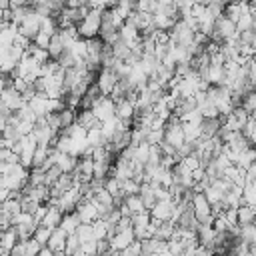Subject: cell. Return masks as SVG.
Masks as SVG:
<instances>
[{
  "label": "cell",
  "instance_id": "obj_1",
  "mask_svg": "<svg viewBox=\"0 0 256 256\" xmlns=\"http://www.w3.org/2000/svg\"><path fill=\"white\" fill-rule=\"evenodd\" d=\"M104 12V10H102ZM102 12L100 10H90L88 14L82 18V22L76 26L78 38L82 40H90V38H98V30H100V20H102Z\"/></svg>",
  "mask_w": 256,
  "mask_h": 256
},
{
  "label": "cell",
  "instance_id": "obj_2",
  "mask_svg": "<svg viewBox=\"0 0 256 256\" xmlns=\"http://www.w3.org/2000/svg\"><path fill=\"white\" fill-rule=\"evenodd\" d=\"M40 20H42V18H40V16L32 10V6H30V12H28V14H26V18L18 24V34L32 42V38L40 32Z\"/></svg>",
  "mask_w": 256,
  "mask_h": 256
},
{
  "label": "cell",
  "instance_id": "obj_3",
  "mask_svg": "<svg viewBox=\"0 0 256 256\" xmlns=\"http://www.w3.org/2000/svg\"><path fill=\"white\" fill-rule=\"evenodd\" d=\"M92 114L96 116V120L102 124V122H106V120H110V118H114V110H116V104L108 98V96H100L94 104H92Z\"/></svg>",
  "mask_w": 256,
  "mask_h": 256
},
{
  "label": "cell",
  "instance_id": "obj_4",
  "mask_svg": "<svg viewBox=\"0 0 256 256\" xmlns=\"http://www.w3.org/2000/svg\"><path fill=\"white\" fill-rule=\"evenodd\" d=\"M116 82H118V76L110 68H100V72L96 74V82L94 84H96L100 96H110V92L116 86Z\"/></svg>",
  "mask_w": 256,
  "mask_h": 256
},
{
  "label": "cell",
  "instance_id": "obj_5",
  "mask_svg": "<svg viewBox=\"0 0 256 256\" xmlns=\"http://www.w3.org/2000/svg\"><path fill=\"white\" fill-rule=\"evenodd\" d=\"M80 200H82L80 188H78V186H72L70 190H66V192L58 198L56 208H58L62 214H68V212H74V208H76V204H78Z\"/></svg>",
  "mask_w": 256,
  "mask_h": 256
},
{
  "label": "cell",
  "instance_id": "obj_6",
  "mask_svg": "<svg viewBox=\"0 0 256 256\" xmlns=\"http://www.w3.org/2000/svg\"><path fill=\"white\" fill-rule=\"evenodd\" d=\"M74 214L78 216L80 224H92L94 220H98V212H96V206L90 202V200H80L74 208Z\"/></svg>",
  "mask_w": 256,
  "mask_h": 256
},
{
  "label": "cell",
  "instance_id": "obj_7",
  "mask_svg": "<svg viewBox=\"0 0 256 256\" xmlns=\"http://www.w3.org/2000/svg\"><path fill=\"white\" fill-rule=\"evenodd\" d=\"M0 102L10 110V112H16L20 110L22 106H26V102L22 100V96L12 88V86H4L2 92H0Z\"/></svg>",
  "mask_w": 256,
  "mask_h": 256
},
{
  "label": "cell",
  "instance_id": "obj_8",
  "mask_svg": "<svg viewBox=\"0 0 256 256\" xmlns=\"http://www.w3.org/2000/svg\"><path fill=\"white\" fill-rule=\"evenodd\" d=\"M214 34L224 42V40H228V38L236 36V26H234V22H230V20L222 14L220 18H216V20H214Z\"/></svg>",
  "mask_w": 256,
  "mask_h": 256
},
{
  "label": "cell",
  "instance_id": "obj_9",
  "mask_svg": "<svg viewBox=\"0 0 256 256\" xmlns=\"http://www.w3.org/2000/svg\"><path fill=\"white\" fill-rule=\"evenodd\" d=\"M106 242H108L110 252H120V250L128 248L130 242H134V232H132V228H130V230H124V232H116V234H114L110 240H106Z\"/></svg>",
  "mask_w": 256,
  "mask_h": 256
},
{
  "label": "cell",
  "instance_id": "obj_10",
  "mask_svg": "<svg viewBox=\"0 0 256 256\" xmlns=\"http://www.w3.org/2000/svg\"><path fill=\"white\" fill-rule=\"evenodd\" d=\"M172 210H174V204H172L170 200L156 202L154 208L150 210V218H152V220H158V222H168L170 216H172Z\"/></svg>",
  "mask_w": 256,
  "mask_h": 256
},
{
  "label": "cell",
  "instance_id": "obj_11",
  "mask_svg": "<svg viewBox=\"0 0 256 256\" xmlns=\"http://www.w3.org/2000/svg\"><path fill=\"white\" fill-rule=\"evenodd\" d=\"M74 124H78L84 130H92V128H100V122L96 120V116L92 114V110H76V118Z\"/></svg>",
  "mask_w": 256,
  "mask_h": 256
},
{
  "label": "cell",
  "instance_id": "obj_12",
  "mask_svg": "<svg viewBox=\"0 0 256 256\" xmlns=\"http://www.w3.org/2000/svg\"><path fill=\"white\" fill-rule=\"evenodd\" d=\"M64 244H66V232L60 228H54L50 232V238L46 242V248L50 252H64Z\"/></svg>",
  "mask_w": 256,
  "mask_h": 256
},
{
  "label": "cell",
  "instance_id": "obj_13",
  "mask_svg": "<svg viewBox=\"0 0 256 256\" xmlns=\"http://www.w3.org/2000/svg\"><path fill=\"white\" fill-rule=\"evenodd\" d=\"M114 104H116L114 116H116L118 120H132V118H134L136 110H134V104H132V102H128L126 98H122V100H118V102H114Z\"/></svg>",
  "mask_w": 256,
  "mask_h": 256
},
{
  "label": "cell",
  "instance_id": "obj_14",
  "mask_svg": "<svg viewBox=\"0 0 256 256\" xmlns=\"http://www.w3.org/2000/svg\"><path fill=\"white\" fill-rule=\"evenodd\" d=\"M218 128H220V118H202V122H200V136L210 140V138L216 136Z\"/></svg>",
  "mask_w": 256,
  "mask_h": 256
},
{
  "label": "cell",
  "instance_id": "obj_15",
  "mask_svg": "<svg viewBox=\"0 0 256 256\" xmlns=\"http://www.w3.org/2000/svg\"><path fill=\"white\" fill-rule=\"evenodd\" d=\"M256 218V210L254 206H238L236 208V224L238 226H246V224H254Z\"/></svg>",
  "mask_w": 256,
  "mask_h": 256
},
{
  "label": "cell",
  "instance_id": "obj_16",
  "mask_svg": "<svg viewBox=\"0 0 256 256\" xmlns=\"http://www.w3.org/2000/svg\"><path fill=\"white\" fill-rule=\"evenodd\" d=\"M60 220H62V212L58 208H54V206H48V212H46V216L42 218V222L38 226H44L48 230H54V228H58Z\"/></svg>",
  "mask_w": 256,
  "mask_h": 256
},
{
  "label": "cell",
  "instance_id": "obj_17",
  "mask_svg": "<svg viewBox=\"0 0 256 256\" xmlns=\"http://www.w3.org/2000/svg\"><path fill=\"white\" fill-rule=\"evenodd\" d=\"M78 226H80V220H78V216H76L74 212L62 214V220H60V224H58V228H60V230H64V232H66V236L74 234Z\"/></svg>",
  "mask_w": 256,
  "mask_h": 256
},
{
  "label": "cell",
  "instance_id": "obj_18",
  "mask_svg": "<svg viewBox=\"0 0 256 256\" xmlns=\"http://www.w3.org/2000/svg\"><path fill=\"white\" fill-rule=\"evenodd\" d=\"M50 152H52L50 146H40V144H38V146L34 148V154H32V168H42L44 162L48 160ZM32 168H30V170H32Z\"/></svg>",
  "mask_w": 256,
  "mask_h": 256
},
{
  "label": "cell",
  "instance_id": "obj_19",
  "mask_svg": "<svg viewBox=\"0 0 256 256\" xmlns=\"http://www.w3.org/2000/svg\"><path fill=\"white\" fill-rule=\"evenodd\" d=\"M16 242H18V238H16L14 228H8L6 232H0V252H8L10 254Z\"/></svg>",
  "mask_w": 256,
  "mask_h": 256
},
{
  "label": "cell",
  "instance_id": "obj_20",
  "mask_svg": "<svg viewBox=\"0 0 256 256\" xmlns=\"http://www.w3.org/2000/svg\"><path fill=\"white\" fill-rule=\"evenodd\" d=\"M254 160H256L254 148H246L244 152H238V154H236V162H234V166H236V168L246 170L248 166H252V164H254Z\"/></svg>",
  "mask_w": 256,
  "mask_h": 256
},
{
  "label": "cell",
  "instance_id": "obj_21",
  "mask_svg": "<svg viewBox=\"0 0 256 256\" xmlns=\"http://www.w3.org/2000/svg\"><path fill=\"white\" fill-rule=\"evenodd\" d=\"M62 50H64V46H62L60 36H58V32H56V34L50 36V42H48V48H46L48 58H50V60H58V56L62 54Z\"/></svg>",
  "mask_w": 256,
  "mask_h": 256
},
{
  "label": "cell",
  "instance_id": "obj_22",
  "mask_svg": "<svg viewBox=\"0 0 256 256\" xmlns=\"http://www.w3.org/2000/svg\"><path fill=\"white\" fill-rule=\"evenodd\" d=\"M238 240L244 244H254L256 240V226L254 224H246V226H238Z\"/></svg>",
  "mask_w": 256,
  "mask_h": 256
},
{
  "label": "cell",
  "instance_id": "obj_23",
  "mask_svg": "<svg viewBox=\"0 0 256 256\" xmlns=\"http://www.w3.org/2000/svg\"><path fill=\"white\" fill-rule=\"evenodd\" d=\"M122 204L128 208L130 216H132V214H138V212H144V204H142V200H140L138 194H134V196H124ZM146 212H148V210H146Z\"/></svg>",
  "mask_w": 256,
  "mask_h": 256
},
{
  "label": "cell",
  "instance_id": "obj_24",
  "mask_svg": "<svg viewBox=\"0 0 256 256\" xmlns=\"http://www.w3.org/2000/svg\"><path fill=\"white\" fill-rule=\"evenodd\" d=\"M40 32L46 34V36H52L58 32V26H56V18L54 16H46L40 20Z\"/></svg>",
  "mask_w": 256,
  "mask_h": 256
},
{
  "label": "cell",
  "instance_id": "obj_25",
  "mask_svg": "<svg viewBox=\"0 0 256 256\" xmlns=\"http://www.w3.org/2000/svg\"><path fill=\"white\" fill-rule=\"evenodd\" d=\"M242 204L244 206H254L256 204V186L254 184H244V188H242Z\"/></svg>",
  "mask_w": 256,
  "mask_h": 256
},
{
  "label": "cell",
  "instance_id": "obj_26",
  "mask_svg": "<svg viewBox=\"0 0 256 256\" xmlns=\"http://www.w3.org/2000/svg\"><path fill=\"white\" fill-rule=\"evenodd\" d=\"M74 236L78 238V242H80V244H84V242H90V240H94V234H92V226H90V224H80V226L76 228Z\"/></svg>",
  "mask_w": 256,
  "mask_h": 256
},
{
  "label": "cell",
  "instance_id": "obj_27",
  "mask_svg": "<svg viewBox=\"0 0 256 256\" xmlns=\"http://www.w3.org/2000/svg\"><path fill=\"white\" fill-rule=\"evenodd\" d=\"M74 118H76V112H74V110H68V108L60 110V112H58L60 130H64V128H68V126H72V124H74Z\"/></svg>",
  "mask_w": 256,
  "mask_h": 256
},
{
  "label": "cell",
  "instance_id": "obj_28",
  "mask_svg": "<svg viewBox=\"0 0 256 256\" xmlns=\"http://www.w3.org/2000/svg\"><path fill=\"white\" fill-rule=\"evenodd\" d=\"M240 108H242L246 114H254V108H256V94H254V92L244 94L242 100H240Z\"/></svg>",
  "mask_w": 256,
  "mask_h": 256
},
{
  "label": "cell",
  "instance_id": "obj_29",
  "mask_svg": "<svg viewBox=\"0 0 256 256\" xmlns=\"http://www.w3.org/2000/svg\"><path fill=\"white\" fill-rule=\"evenodd\" d=\"M138 190H140V184H136L132 178L120 182V194L122 196H134V194H138Z\"/></svg>",
  "mask_w": 256,
  "mask_h": 256
},
{
  "label": "cell",
  "instance_id": "obj_30",
  "mask_svg": "<svg viewBox=\"0 0 256 256\" xmlns=\"http://www.w3.org/2000/svg\"><path fill=\"white\" fill-rule=\"evenodd\" d=\"M130 222H132V228H142V226H148L150 224V212H138V214H132L130 216Z\"/></svg>",
  "mask_w": 256,
  "mask_h": 256
},
{
  "label": "cell",
  "instance_id": "obj_31",
  "mask_svg": "<svg viewBox=\"0 0 256 256\" xmlns=\"http://www.w3.org/2000/svg\"><path fill=\"white\" fill-rule=\"evenodd\" d=\"M80 250V242L74 234L66 236V244H64V256H74L76 252Z\"/></svg>",
  "mask_w": 256,
  "mask_h": 256
},
{
  "label": "cell",
  "instance_id": "obj_32",
  "mask_svg": "<svg viewBox=\"0 0 256 256\" xmlns=\"http://www.w3.org/2000/svg\"><path fill=\"white\" fill-rule=\"evenodd\" d=\"M238 42H240V46H250V48H254V46H256V32H254V30H244V32H240V34H238Z\"/></svg>",
  "mask_w": 256,
  "mask_h": 256
},
{
  "label": "cell",
  "instance_id": "obj_33",
  "mask_svg": "<svg viewBox=\"0 0 256 256\" xmlns=\"http://www.w3.org/2000/svg\"><path fill=\"white\" fill-rule=\"evenodd\" d=\"M0 208H2V214H8L10 218L16 216L18 212H22V210H20V202H18V200H10V198H8L4 204H0Z\"/></svg>",
  "mask_w": 256,
  "mask_h": 256
},
{
  "label": "cell",
  "instance_id": "obj_34",
  "mask_svg": "<svg viewBox=\"0 0 256 256\" xmlns=\"http://www.w3.org/2000/svg\"><path fill=\"white\" fill-rule=\"evenodd\" d=\"M50 232H52V230H48V228H44V226H36L32 238H34L42 248H46V242H48V238H50Z\"/></svg>",
  "mask_w": 256,
  "mask_h": 256
},
{
  "label": "cell",
  "instance_id": "obj_35",
  "mask_svg": "<svg viewBox=\"0 0 256 256\" xmlns=\"http://www.w3.org/2000/svg\"><path fill=\"white\" fill-rule=\"evenodd\" d=\"M202 194H204V198H206V202H208L210 206H214V204L222 202V196H224L222 192H218V190H216V188H212V186H208Z\"/></svg>",
  "mask_w": 256,
  "mask_h": 256
},
{
  "label": "cell",
  "instance_id": "obj_36",
  "mask_svg": "<svg viewBox=\"0 0 256 256\" xmlns=\"http://www.w3.org/2000/svg\"><path fill=\"white\" fill-rule=\"evenodd\" d=\"M92 234H94V240L98 242V240H106V224L98 218V220H94L92 224Z\"/></svg>",
  "mask_w": 256,
  "mask_h": 256
},
{
  "label": "cell",
  "instance_id": "obj_37",
  "mask_svg": "<svg viewBox=\"0 0 256 256\" xmlns=\"http://www.w3.org/2000/svg\"><path fill=\"white\" fill-rule=\"evenodd\" d=\"M162 138H164L162 130H148L146 136H144V142H146L148 146H158V144L162 142Z\"/></svg>",
  "mask_w": 256,
  "mask_h": 256
},
{
  "label": "cell",
  "instance_id": "obj_38",
  "mask_svg": "<svg viewBox=\"0 0 256 256\" xmlns=\"http://www.w3.org/2000/svg\"><path fill=\"white\" fill-rule=\"evenodd\" d=\"M40 250H42V246H40L34 238H28V240L24 242V256H36Z\"/></svg>",
  "mask_w": 256,
  "mask_h": 256
},
{
  "label": "cell",
  "instance_id": "obj_39",
  "mask_svg": "<svg viewBox=\"0 0 256 256\" xmlns=\"http://www.w3.org/2000/svg\"><path fill=\"white\" fill-rule=\"evenodd\" d=\"M160 160H162L160 148H158V146H150V148H148V162H146V164H154V166H160Z\"/></svg>",
  "mask_w": 256,
  "mask_h": 256
},
{
  "label": "cell",
  "instance_id": "obj_40",
  "mask_svg": "<svg viewBox=\"0 0 256 256\" xmlns=\"http://www.w3.org/2000/svg\"><path fill=\"white\" fill-rule=\"evenodd\" d=\"M48 42H50V36H46V34H42V32H38V34L32 38V44H34L36 48H40V50H46V48H48Z\"/></svg>",
  "mask_w": 256,
  "mask_h": 256
},
{
  "label": "cell",
  "instance_id": "obj_41",
  "mask_svg": "<svg viewBox=\"0 0 256 256\" xmlns=\"http://www.w3.org/2000/svg\"><path fill=\"white\" fill-rule=\"evenodd\" d=\"M10 80H12V78H10ZM10 86H12V88H14L18 94H24V92L30 88V84H26V80H22V78H14Z\"/></svg>",
  "mask_w": 256,
  "mask_h": 256
},
{
  "label": "cell",
  "instance_id": "obj_42",
  "mask_svg": "<svg viewBox=\"0 0 256 256\" xmlns=\"http://www.w3.org/2000/svg\"><path fill=\"white\" fill-rule=\"evenodd\" d=\"M116 232H124V230H130L132 228V222H130V216H122L116 224H114Z\"/></svg>",
  "mask_w": 256,
  "mask_h": 256
},
{
  "label": "cell",
  "instance_id": "obj_43",
  "mask_svg": "<svg viewBox=\"0 0 256 256\" xmlns=\"http://www.w3.org/2000/svg\"><path fill=\"white\" fill-rule=\"evenodd\" d=\"M46 212H48V204H40V206L36 208V212L32 214L34 222H36V224H40V222H42V218L46 216Z\"/></svg>",
  "mask_w": 256,
  "mask_h": 256
},
{
  "label": "cell",
  "instance_id": "obj_44",
  "mask_svg": "<svg viewBox=\"0 0 256 256\" xmlns=\"http://www.w3.org/2000/svg\"><path fill=\"white\" fill-rule=\"evenodd\" d=\"M8 200V190H4V188H0V204H4Z\"/></svg>",
  "mask_w": 256,
  "mask_h": 256
},
{
  "label": "cell",
  "instance_id": "obj_45",
  "mask_svg": "<svg viewBox=\"0 0 256 256\" xmlns=\"http://www.w3.org/2000/svg\"><path fill=\"white\" fill-rule=\"evenodd\" d=\"M36 256H54V252H50L48 248H42V250H40Z\"/></svg>",
  "mask_w": 256,
  "mask_h": 256
},
{
  "label": "cell",
  "instance_id": "obj_46",
  "mask_svg": "<svg viewBox=\"0 0 256 256\" xmlns=\"http://www.w3.org/2000/svg\"><path fill=\"white\" fill-rule=\"evenodd\" d=\"M4 26V22H2V12H0V28Z\"/></svg>",
  "mask_w": 256,
  "mask_h": 256
},
{
  "label": "cell",
  "instance_id": "obj_47",
  "mask_svg": "<svg viewBox=\"0 0 256 256\" xmlns=\"http://www.w3.org/2000/svg\"><path fill=\"white\" fill-rule=\"evenodd\" d=\"M0 214H2V208H0Z\"/></svg>",
  "mask_w": 256,
  "mask_h": 256
}]
</instances>
